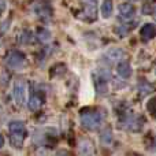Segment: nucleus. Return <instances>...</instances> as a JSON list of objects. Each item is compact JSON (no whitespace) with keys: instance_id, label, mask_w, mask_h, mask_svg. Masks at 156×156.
<instances>
[{"instance_id":"1","label":"nucleus","mask_w":156,"mask_h":156,"mask_svg":"<svg viewBox=\"0 0 156 156\" xmlns=\"http://www.w3.org/2000/svg\"><path fill=\"white\" fill-rule=\"evenodd\" d=\"M103 114L100 110H93V108H85L80 112L81 125L86 130H96L103 122Z\"/></svg>"},{"instance_id":"2","label":"nucleus","mask_w":156,"mask_h":156,"mask_svg":"<svg viewBox=\"0 0 156 156\" xmlns=\"http://www.w3.org/2000/svg\"><path fill=\"white\" fill-rule=\"evenodd\" d=\"M10 143L14 148H22L26 137V126L22 121H11L8 125Z\"/></svg>"},{"instance_id":"3","label":"nucleus","mask_w":156,"mask_h":156,"mask_svg":"<svg viewBox=\"0 0 156 156\" xmlns=\"http://www.w3.org/2000/svg\"><path fill=\"white\" fill-rule=\"evenodd\" d=\"M12 93H14V101H15V104L18 105V107H21V105H23L25 103H26L27 88H26V83H25V81H22V80L15 81V83H14Z\"/></svg>"},{"instance_id":"4","label":"nucleus","mask_w":156,"mask_h":156,"mask_svg":"<svg viewBox=\"0 0 156 156\" xmlns=\"http://www.w3.org/2000/svg\"><path fill=\"white\" fill-rule=\"evenodd\" d=\"M5 65L12 70H21L26 65V58L23 54L18 51H12L7 58H5Z\"/></svg>"},{"instance_id":"5","label":"nucleus","mask_w":156,"mask_h":156,"mask_svg":"<svg viewBox=\"0 0 156 156\" xmlns=\"http://www.w3.org/2000/svg\"><path fill=\"white\" fill-rule=\"evenodd\" d=\"M33 10H34V12L43 19H48L52 14L51 5H49L47 2H44V0H40V2L36 3V4L33 5Z\"/></svg>"},{"instance_id":"6","label":"nucleus","mask_w":156,"mask_h":156,"mask_svg":"<svg viewBox=\"0 0 156 156\" xmlns=\"http://www.w3.org/2000/svg\"><path fill=\"white\" fill-rule=\"evenodd\" d=\"M103 58L107 60L108 65H112V63H115V62L119 63V62H122V59L125 58V51L122 48H111L105 52V55Z\"/></svg>"},{"instance_id":"7","label":"nucleus","mask_w":156,"mask_h":156,"mask_svg":"<svg viewBox=\"0 0 156 156\" xmlns=\"http://www.w3.org/2000/svg\"><path fill=\"white\" fill-rule=\"evenodd\" d=\"M132 73H133L132 65H130L129 62H126V60H122V62H119L118 65H116V74L121 78H123V80L130 78Z\"/></svg>"},{"instance_id":"8","label":"nucleus","mask_w":156,"mask_h":156,"mask_svg":"<svg viewBox=\"0 0 156 156\" xmlns=\"http://www.w3.org/2000/svg\"><path fill=\"white\" fill-rule=\"evenodd\" d=\"M119 14H121V16L123 19L132 21L136 15V8L132 4H129V3H123V4L119 5Z\"/></svg>"},{"instance_id":"9","label":"nucleus","mask_w":156,"mask_h":156,"mask_svg":"<svg viewBox=\"0 0 156 156\" xmlns=\"http://www.w3.org/2000/svg\"><path fill=\"white\" fill-rule=\"evenodd\" d=\"M140 36L143 40H152L156 37V26L154 23H145L140 30Z\"/></svg>"},{"instance_id":"10","label":"nucleus","mask_w":156,"mask_h":156,"mask_svg":"<svg viewBox=\"0 0 156 156\" xmlns=\"http://www.w3.org/2000/svg\"><path fill=\"white\" fill-rule=\"evenodd\" d=\"M44 104V99L40 96L38 93H34L29 97V101H27V108L30 111H37L41 108V105Z\"/></svg>"},{"instance_id":"11","label":"nucleus","mask_w":156,"mask_h":156,"mask_svg":"<svg viewBox=\"0 0 156 156\" xmlns=\"http://www.w3.org/2000/svg\"><path fill=\"white\" fill-rule=\"evenodd\" d=\"M107 82L108 81L94 76V86H96V92L99 94H101V96L107 94V92H108V83Z\"/></svg>"},{"instance_id":"12","label":"nucleus","mask_w":156,"mask_h":156,"mask_svg":"<svg viewBox=\"0 0 156 156\" xmlns=\"http://www.w3.org/2000/svg\"><path fill=\"white\" fill-rule=\"evenodd\" d=\"M96 15H97L96 0H90V2H86V7H85V18L96 19Z\"/></svg>"},{"instance_id":"13","label":"nucleus","mask_w":156,"mask_h":156,"mask_svg":"<svg viewBox=\"0 0 156 156\" xmlns=\"http://www.w3.org/2000/svg\"><path fill=\"white\" fill-rule=\"evenodd\" d=\"M100 11H101L103 18H110V16L112 15V11H114L112 0H103L101 7H100Z\"/></svg>"},{"instance_id":"14","label":"nucleus","mask_w":156,"mask_h":156,"mask_svg":"<svg viewBox=\"0 0 156 156\" xmlns=\"http://www.w3.org/2000/svg\"><path fill=\"white\" fill-rule=\"evenodd\" d=\"M78 149H80L81 156H89L92 152H93V145H92V143H89L88 140H82L80 143Z\"/></svg>"},{"instance_id":"15","label":"nucleus","mask_w":156,"mask_h":156,"mask_svg":"<svg viewBox=\"0 0 156 156\" xmlns=\"http://www.w3.org/2000/svg\"><path fill=\"white\" fill-rule=\"evenodd\" d=\"M100 141H101L103 145H110L112 143V132H111L110 127H105L101 130L100 133Z\"/></svg>"},{"instance_id":"16","label":"nucleus","mask_w":156,"mask_h":156,"mask_svg":"<svg viewBox=\"0 0 156 156\" xmlns=\"http://www.w3.org/2000/svg\"><path fill=\"white\" fill-rule=\"evenodd\" d=\"M36 36H37V38L41 43H47V41L51 40V32L48 29H45V27H37Z\"/></svg>"},{"instance_id":"17","label":"nucleus","mask_w":156,"mask_h":156,"mask_svg":"<svg viewBox=\"0 0 156 156\" xmlns=\"http://www.w3.org/2000/svg\"><path fill=\"white\" fill-rule=\"evenodd\" d=\"M21 43L22 44H33V34L30 32H27V30L22 32V34H21Z\"/></svg>"},{"instance_id":"18","label":"nucleus","mask_w":156,"mask_h":156,"mask_svg":"<svg viewBox=\"0 0 156 156\" xmlns=\"http://www.w3.org/2000/svg\"><path fill=\"white\" fill-rule=\"evenodd\" d=\"M148 111L156 118V97H152L148 101Z\"/></svg>"},{"instance_id":"19","label":"nucleus","mask_w":156,"mask_h":156,"mask_svg":"<svg viewBox=\"0 0 156 156\" xmlns=\"http://www.w3.org/2000/svg\"><path fill=\"white\" fill-rule=\"evenodd\" d=\"M129 32H130V29L127 26H119L115 29V33H118L119 36H126Z\"/></svg>"},{"instance_id":"20","label":"nucleus","mask_w":156,"mask_h":156,"mask_svg":"<svg viewBox=\"0 0 156 156\" xmlns=\"http://www.w3.org/2000/svg\"><path fill=\"white\" fill-rule=\"evenodd\" d=\"M10 19H8V21H5L3 25H0V34H3V33H5L8 30V26H10Z\"/></svg>"},{"instance_id":"21","label":"nucleus","mask_w":156,"mask_h":156,"mask_svg":"<svg viewBox=\"0 0 156 156\" xmlns=\"http://www.w3.org/2000/svg\"><path fill=\"white\" fill-rule=\"evenodd\" d=\"M5 7H7V3H5V0H0V15L4 12Z\"/></svg>"},{"instance_id":"22","label":"nucleus","mask_w":156,"mask_h":156,"mask_svg":"<svg viewBox=\"0 0 156 156\" xmlns=\"http://www.w3.org/2000/svg\"><path fill=\"white\" fill-rule=\"evenodd\" d=\"M55 156H67V152L66 151H59Z\"/></svg>"},{"instance_id":"23","label":"nucleus","mask_w":156,"mask_h":156,"mask_svg":"<svg viewBox=\"0 0 156 156\" xmlns=\"http://www.w3.org/2000/svg\"><path fill=\"white\" fill-rule=\"evenodd\" d=\"M3 145H4V137H3V136L0 134V148H2Z\"/></svg>"},{"instance_id":"24","label":"nucleus","mask_w":156,"mask_h":156,"mask_svg":"<svg viewBox=\"0 0 156 156\" xmlns=\"http://www.w3.org/2000/svg\"><path fill=\"white\" fill-rule=\"evenodd\" d=\"M155 147H156V140H155Z\"/></svg>"}]
</instances>
